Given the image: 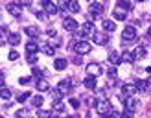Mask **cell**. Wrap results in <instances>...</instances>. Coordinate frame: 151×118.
<instances>
[{
    "label": "cell",
    "instance_id": "obj_21",
    "mask_svg": "<svg viewBox=\"0 0 151 118\" xmlns=\"http://www.w3.org/2000/svg\"><path fill=\"white\" fill-rule=\"evenodd\" d=\"M41 48V44H37L35 41H29L28 44H26V50L28 52H35V54H37V50H39Z\"/></svg>",
    "mask_w": 151,
    "mask_h": 118
},
{
    "label": "cell",
    "instance_id": "obj_45",
    "mask_svg": "<svg viewBox=\"0 0 151 118\" xmlns=\"http://www.w3.org/2000/svg\"><path fill=\"white\" fill-rule=\"evenodd\" d=\"M46 35L48 37H55V30H46Z\"/></svg>",
    "mask_w": 151,
    "mask_h": 118
},
{
    "label": "cell",
    "instance_id": "obj_1",
    "mask_svg": "<svg viewBox=\"0 0 151 118\" xmlns=\"http://www.w3.org/2000/svg\"><path fill=\"white\" fill-rule=\"evenodd\" d=\"M78 37H83V39H85V37H92L96 32H94V26H92V22H85V24H83L78 32H74Z\"/></svg>",
    "mask_w": 151,
    "mask_h": 118
},
{
    "label": "cell",
    "instance_id": "obj_51",
    "mask_svg": "<svg viewBox=\"0 0 151 118\" xmlns=\"http://www.w3.org/2000/svg\"><path fill=\"white\" fill-rule=\"evenodd\" d=\"M138 2H144V0H138Z\"/></svg>",
    "mask_w": 151,
    "mask_h": 118
},
{
    "label": "cell",
    "instance_id": "obj_9",
    "mask_svg": "<svg viewBox=\"0 0 151 118\" xmlns=\"http://www.w3.org/2000/svg\"><path fill=\"white\" fill-rule=\"evenodd\" d=\"M112 15H114L116 20H125L127 19V9H124V7H114V11H112Z\"/></svg>",
    "mask_w": 151,
    "mask_h": 118
},
{
    "label": "cell",
    "instance_id": "obj_3",
    "mask_svg": "<svg viewBox=\"0 0 151 118\" xmlns=\"http://www.w3.org/2000/svg\"><path fill=\"white\" fill-rule=\"evenodd\" d=\"M96 111H98V113H100V114H109L111 113V111H112V107H111V101L109 100H100V101H98V105H96Z\"/></svg>",
    "mask_w": 151,
    "mask_h": 118
},
{
    "label": "cell",
    "instance_id": "obj_8",
    "mask_svg": "<svg viewBox=\"0 0 151 118\" xmlns=\"http://www.w3.org/2000/svg\"><path fill=\"white\" fill-rule=\"evenodd\" d=\"M88 13H92V15H96V17H100V15L103 13V6L98 4V2H92V4L88 6Z\"/></svg>",
    "mask_w": 151,
    "mask_h": 118
},
{
    "label": "cell",
    "instance_id": "obj_39",
    "mask_svg": "<svg viewBox=\"0 0 151 118\" xmlns=\"http://www.w3.org/2000/svg\"><path fill=\"white\" fill-rule=\"evenodd\" d=\"M109 118H122V114H120L118 111H111V113H109Z\"/></svg>",
    "mask_w": 151,
    "mask_h": 118
},
{
    "label": "cell",
    "instance_id": "obj_37",
    "mask_svg": "<svg viewBox=\"0 0 151 118\" xmlns=\"http://www.w3.org/2000/svg\"><path fill=\"white\" fill-rule=\"evenodd\" d=\"M37 116H39V118H50V113H48V111H39Z\"/></svg>",
    "mask_w": 151,
    "mask_h": 118
},
{
    "label": "cell",
    "instance_id": "obj_5",
    "mask_svg": "<svg viewBox=\"0 0 151 118\" xmlns=\"http://www.w3.org/2000/svg\"><path fill=\"white\" fill-rule=\"evenodd\" d=\"M63 28L66 30V32H78V30H79V26H78V22H76L74 19H65L63 20Z\"/></svg>",
    "mask_w": 151,
    "mask_h": 118
},
{
    "label": "cell",
    "instance_id": "obj_24",
    "mask_svg": "<svg viewBox=\"0 0 151 118\" xmlns=\"http://www.w3.org/2000/svg\"><path fill=\"white\" fill-rule=\"evenodd\" d=\"M118 6L124 7V9H127V11L133 9V2H131V0H118Z\"/></svg>",
    "mask_w": 151,
    "mask_h": 118
},
{
    "label": "cell",
    "instance_id": "obj_41",
    "mask_svg": "<svg viewBox=\"0 0 151 118\" xmlns=\"http://www.w3.org/2000/svg\"><path fill=\"white\" fill-rule=\"evenodd\" d=\"M70 105H72L74 109H79V101L76 100V98H72V100H70Z\"/></svg>",
    "mask_w": 151,
    "mask_h": 118
},
{
    "label": "cell",
    "instance_id": "obj_7",
    "mask_svg": "<svg viewBox=\"0 0 151 118\" xmlns=\"http://www.w3.org/2000/svg\"><path fill=\"white\" fill-rule=\"evenodd\" d=\"M42 6H44V11H46V15H55L57 13V6L55 4H52L48 2V0H41Z\"/></svg>",
    "mask_w": 151,
    "mask_h": 118
},
{
    "label": "cell",
    "instance_id": "obj_36",
    "mask_svg": "<svg viewBox=\"0 0 151 118\" xmlns=\"http://www.w3.org/2000/svg\"><path fill=\"white\" fill-rule=\"evenodd\" d=\"M7 57H9V61H17V59H19V54H17L15 50H11V52H9V55H7Z\"/></svg>",
    "mask_w": 151,
    "mask_h": 118
},
{
    "label": "cell",
    "instance_id": "obj_50",
    "mask_svg": "<svg viewBox=\"0 0 151 118\" xmlns=\"http://www.w3.org/2000/svg\"><path fill=\"white\" fill-rule=\"evenodd\" d=\"M50 118H59V116H50Z\"/></svg>",
    "mask_w": 151,
    "mask_h": 118
},
{
    "label": "cell",
    "instance_id": "obj_22",
    "mask_svg": "<svg viewBox=\"0 0 151 118\" xmlns=\"http://www.w3.org/2000/svg\"><path fill=\"white\" fill-rule=\"evenodd\" d=\"M133 54H134V57H137V59H142V57L146 55V48H144V46H137Z\"/></svg>",
    "mask_w": 151,
    "mask_h": 118
},
{
    "label": "cell",
    "instance_id": "obj_12",
    "mask_svg": "<svg viewBox=\"0 0 151 118\" xmlns=\"http://www.w3.org/2000/svg\"><path fill=\"white\" fill-rule=\"evenodd\" d=\"M66 65H68V61H66L65 57H59V59H55V61H54V68L55 70H65Z\"/></svg>",
    "mask_w": 151,
    "mask_h": 118
},
{
    "label": "cell",
    "instance_id": "obj_23",
    "mask_svg": "<svg viewBox=\"0 0 151 118\" xmlns=\"http://www.w3.org/2000/svg\"><path fill=\"white\" fill-rule=\"evenodd\" d=\"M68 9L72 13H78L79 11V2H78V0H68Z\"/></svg>",
    "mask_w": 151,
    "mask_h": 118
},
{
    "label": "cell",
    "instance_id": "obj_42",
    "mask_svg": "<svg viewBox=\"0 0 151 118\" xmlns=\"http://www.w3.org/2000/svg\"><path fill=\"white\" fill-rule=\"evenodd\" d=\"M72 63H74V65H81V63H83V59L78 55V57H74V59H72Z\"/></svg>",
    "mask_w": 151,
    "mask_h": 118
},
{
    "label": "cell",
    "instance_id": "obj_14",
    "mask_svg": "<svg viewBox=\"0 0 151 118\" xmlns=\"http://www.w3.org/2000/svg\"><path fill=\"white\" fill-rule=\"evenodd\" d=\"M92 39H94V44H105V42L109 41V37L105 35V33H94Z\"/></svg>",
    "mask_w": 151,
    "mask_h": 118
},
{
    "label": "cell",
    "instance_id": "obj_33",
    "mask_svg": "<svg viewBox=\"0 0 151 118\" xmlns=\"http://www.w3.org/2000/svg\"><path fill=\"white\" fill-rule=\"evenodd\" d=\"M28 98H29V92H22V94H19L17 101H19V103H22V101H26Z\"/></svg>",
    "mask_w": 151,
    "mask_h": 118
},
{
    "label": "cell",
    "instance_id": "obj_6",
    "mask_svg": "<svg viewBox=\"0 0 151 118\" xmlns=\"http://www.w3.org/2000/svg\"><path fill=\"white\" fill-rule=\"evenodd\" d=\"M137 37V30H134V26H125L124 28V33H122V39L125 41H131Z\"/></svg>",
    "mask_w": 151,
    "mask_h": 118
},
{
    "label": "cell",
    "instance_id": "obj_26",
    "mask_svg": "<svg viewBox=\"0 0 151 118\" xmlns=\"http://www.w3.org/2000/svg\"><path fill=\"white\" fill-rule=\"evenodd\" d=\"M7 41H9V44H13V46H17V44L20 42V35H19V33H11Z\"/></svg>",
    "mask_w": 151,
    "mask_h": 118
},
{
    "label": "cell",
    "instance_id": "obj_2",
    "mask_svg": "<svg viewBox=\"0 0 151 118\" xmlns=\"http://www.w3.org/2000/svg\"><path fill=\"white\" fill-rule=\"evenodd\" d=\"M76 52H78L79 55H85V54H90V52H92V44H90L88 41H79L78 44H76V48H74Z\"/></svg>",
    "mask_w": 151,
    "mask_h": 118
},
{
    "label": "cell",
    "instance_id": "obj_19",
    "mask_svg": "<svg viewBox=\"0 0 151 118\" xmlns=\"http://www.w3.org/2000/svg\"><path fill=\"white\" fill-rule=\"evenodd\" d=\"M54 111H55V113H65V101L55 100L54 101Z\"/></svg>",
    "mask_w": 151,
    "mask_h": 118
},
{
    "label": "cell",
    "instance_id": "obj_25",
    "mask_svg": "<svg viewBox=\"0 0 151 118\" xmlns=\"http://www.w3.org/2000/svg\"><path fill=\"white\" fill-rule=\"evenodd\" d=\"M26 35H29V37H37V35H39V28L28 26V28H26Z\"/></svg>",
    "mask_w": 151,
    "mask_h": 118
},
{
    "label": "cell",
    "instance_id": "obj_18",
    "mask_svg": "<svg viewBox=\"0 0 151 118\" xmlns=\"http://www.w3.org/2000/svg\"><path fill=\"white\" fill-rule=\"evenodd\" d=\"M103 30H107V32H114L116 30V24H114V20H109V19H105L103 20Z\"/></svg>",
    "mask_w": 151,
    "mask_h": 118
},
{
    "label": "cell",
    "instance_id": "obj_16",
    "mask_svg": "<svg viewBox=\"0 0 151 118\" xmlns=\"http://www.w3.org/2000/svg\"><path fill=\"white\" fill-rule=\"evenodd\" d=\"M137 107H138V101L137 100H133V98H125V109L127 111H137Z\"/></svg>",
    "mask_w": 151,
    "mask_h": 118
},
{
    "label": "cell",
    "instance_id": "obj_28",
    "mask_svg": "<svg viewBox=\"0 0 151 118\" xmlns=\"http://www.w3.org/2000/svg\"><path fill=\"white\" fill-rule=\"evenodd\" d=\"M122 59H124L125 63H133L137 57H134V54H129V52H124V54H122Z\"/></svg>",
    "mask_w": 151,
    "mask_h": 118
},
{
    "label": "cell",
    "instance_id": "obj_15",
    "mask_svg": "<svg viewBox=\"0 0 151 118\" xmlns=\"http://www.w3.org/2000/svg\"><path fill=\"white\" fill-rule=\"evenodd\" d=\"M109 61H111L112 65L116 66V65H120V63H122L124 59H122V55H120L118 52H111V54H109Z\"/></svg>",
    "mask_w": 151,
    "mask_h": 118
},
{
    "label": "cell",
    "instance_id": "obj_31",
    "mask_svg": "<svg viewBox=\"0 0 151 118\" xmlns=\"http://www.w3.org/2000/svg\"><path fill=\"white\" fill-rule=\"evenodd\" d=\"M0 96H2V100L6 101V100H7V98H9V96H11L9 88H7V87H2V91H0Z\"/></svg>",
    "mask_w": 151,
    "mask_h": 118
},
{
    "label": "cell",
    "instance_id": "obj_30",
    "mask_svg": "<svg viewBox=\"0 0 151 118\" xmlns=\"http://www.w3.org/2000/svg\"><path fill=\"white\" fill-rule=\"evenodd\" d=\"M137 87H138V91H142V92H147L149 91V83H147V81H138Z\"/></svg>",
    "mask_w": 151,
    "mask_h": 118
},
{
    "label": "cell",
    "instance_id": "obj_17",
    "mask_svg": "<svg viewBox=\"0 0 151 118\" xmlns=\"http://www.w3.org/2000/svg\"><path fill=\"white\" fill-rule=\"evenodd\" d=\"M37 88H39L41 92H46V91H50V85L44 78H41V79H37Z\"/></svg>",
    "mask_w": 151,
    "mask_h": 118
},
{
    "label": "cell",
    "instance_id": "obj_35",
    "mask_svg": "<svg viewBox=\"0 0 151 118\" xmlns=\"http://www.w3.org/2000/svg\"><path fill=\"white\" fill-rule=\"evenodd\" d=\"M59 9H63V11L68 9V0H61V2H59Z\"/></svg>",
    "mask_w": 151,
    "mask_h": 118
},
{
    "label": "cell",
    "instance_id": "obj_27",
    "mask_svg": "<svg viewBox=\"0 0 151 118\" xmlns=\"http://www.w3.org/2000/svg\"><path fill=\"white\" fill-rule=\"evenodd\" d=\"M26 61H28L29 65H35V63H37V54H35V52H28Z\"/></svg>",
    "mask_w": 151,
    "mask_h": 118
},
{
    "label": "cell",
    "instance_id": "obj_4",
    "mask_svg": "<svg viewBox=\"0 0 151 118\" xmlns=\"http://www.w3.org/2000/svg\"><path fill=\"white\" fill-rule=\"evenodd\" d=\"M103 70H101V65L100 63H88L87 65V74H88V76H100V74H101Z\"/></svg>",
    "mask_w": 151,
    "mask_h": 118
},
{
    "label": "cell",
    "instance_id": "obj_29",
    "mask_svg": "<svg viewBox=\"0 0 151 118\" xmlns=\"http://www.w3.org/2000/svg\"><path fill=\"white\" fill-rule=\"evenodd\" d=\"M32 105L33 107H41L42 105V96H39V94L33 96V98H32Z\"/></svg>",
    "mask_w": 151,
    "mask_h": 118
},
{
    "label": "cell",
    "instance_id": "obj_11",
    "mask_svg": "<svg viewBox=\"0 0 151 118\" xmlns=\"http://www.w3.org/2000/svg\"><path fill=\"white\" fill-rule=\"evenodd\" d=\"M57 88L61 91V94H66V92H70V79H63V81H59Z\"/></svg>",
    "mask_w": 151,
    "mask_h": 118
},
{
    "label": "cell",
    "instance_id": "obj_44",
    "mask_svg": "<svg viewBox=\"0 0 151 118\" xmlns=\"http://www.w3.org/2000/svg\"><path fill=\"white\" fill-rule=\"evenodd\" d=\"M19 4L20 6H29V4H32V0H19Z\"/></svg>",
    "mask_w": 151,
    "mask_h": 118
},
{
    "label": "cell",
    "instance_id": "obj_13",
    "mask_svg": "<svg viewBox=\"0 0 151 118\" xmlns=\"http://www.w3.org/2000/svg\"><path fill=\"white\" fill-rule=\"evenodd\" d=\"M83 85H85L87 88H90V91H94L96 88V76H87L85 81H83Z\"/></svg>",
    "mask_w": 151,
    "mask_h": 118
},
{
    "label": "cell",
    "instance_id": "obj_10",
    "mask_svg": "<svg viewBox=\"0 0 151 118\" xmlns=\"http://www.w3.org/2000/svg\"><path fill=\"white\" fill-rule=\"evenodd\" d=\"M6 9H7V13H11V15H15V17H19V15H22V9H20V4H7V6H6Z\"/></svg>",
    "mask_w": 151,
    "mask_h": 118
},
{
    "label": "cell",
    "instance_id": "obj_20",
    "mask_svg": "<svg viewBox=\"0 0 151 118\" xmlns=\"http://www.w3.org/2000/svg\"><path fill=\"white\" fill-rule=\"evenodd\" d=\"M41 50H42L46 55H54V54H55V48L50 46V44H41Z\"/></svg>",
    "mask_w": 151,
    "mask_h": 118
},
{
    "label": "cell",
    "instance_id": "obj_46",
    "mask_svg": "<svg viewBox=\"0 0 151 118\" xmlns=\"http://www.w3.org/2000/svg\"><path fill=\"white\" fill-rule=\"evenodd\" d=\"M20 83L22 85H28L29 83V78H20Z\"/></svg>",
    "mask_w": 151,
    "mask_h": 118
},
{
    "label": "cell",
    "instance_id": "obj_34",
    "mask_svg": "<svg viewBox=\"0 0 151 118\" xmlns=\"http://www.w3.org/2000/svg\"><path fill=\"white\" fill-rule=\"evenodd\" d=\"M107 76H109L111 79H114V78H116V68H114V66H111V68L107 70Z\"/></svg>",
    "mask_w": 151,
    "mask_h": 118
},
{
    "label": "cell",
    "instance_id": "obj_47",
    "mask_svg": "<svg viewBox=\"0 0 151 118\" xmlns=\"http://www.w3.org/2000/svg\"><path fill=\"white\" fill-rule=\"evenodd\" d=\"M147 83H149V87H151V76H149V78H147Z\"/></svg>",
    "mask_w": 151,
    "mask_h": 118
},
{
    "label": "cell",
    "instance_id": "obj_32",
    "mask_svg": "<svg viewBox=\"0 0 151 118\" xmlns=\"http://www.w3.org/2000/svg\"><path fill=\"white\" fill-rule=\"evenodd\" d=\"M28 114H29L28 109H19L17 111V118H28Z\"/></svg>",
    "mask_w": 151,
    "mask_h": 118
},
{
    "label": "cell",
    "instance_id": "obj_40",
    "mask_svg": "<svg viewBox=\"0 0 151 118\" xmlns=\"http://www.w3.org/2000/svg\"><path fill=\"white\" fill-rule=\"evenodd\" d=\"M37 19L44 20V19H46V11H37Z\"/></svg>",
    "mask_w": 151,
    "mask_h": 118
},
{
    "label": "cell",
    "instance_id": "obj_49",
    "mask_svg": "<svg viewBox=\"0 0 151 118\" xmlns=\"http://www.w3.org/2000/svg\"><path fill=\"white\" fill-rule=\"evenodd\" d=\"M65 118H76V116H65Z\"/></svg>",
    "mask_w": 151,
    "mask_h": 118
},
{
    "label": "cell",
    "instance_id": "obj_43",
    "mask_svg": "<svg viewBox=\"0 0 151 118\" xmlns=\"http://www.w3.org/2000/svg\"><path fill=\"white\" fill-rule=\"evenodd\" d=\"M122 118H133V111H125L122 114Z\"/></svg>",
    "mask_w": 151,
    "mask_h": 118
},
{
    "label": "cell",
    "instance_id": "obj_48",
    "mask_svg": "<svg viewBox=\"0 0 151 118\" xmlns=\"http://www.w3.org/2000/svg\"><path fill=\"white\" fill-rule=\"evenodd\" d=\"M147 35H149V37H151V28H149V30H147Z\"/></svg>",
    "mask_w": 151,
    "mask_h": 118
},
{
    "label": "cell",
    "instance_id": "obj_38",
    "mask_svg": "<svg viewBox=\"0 0 151 118\" xmlns=\"http://www.w3.org/2000/svg\"><path fill=\"white\" fill-rule=\"evenodd\" d=\"M32 74H33V78H35V79H41V76H42L39 68H33V72H32Z\"/></svg>",
    "mask_w": 151,
    "mask_h": 118
}]
</instances>
